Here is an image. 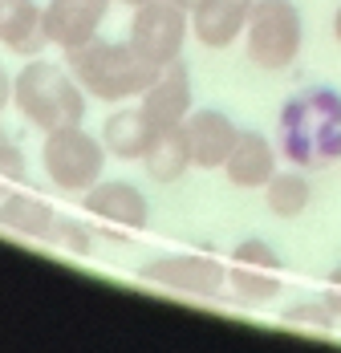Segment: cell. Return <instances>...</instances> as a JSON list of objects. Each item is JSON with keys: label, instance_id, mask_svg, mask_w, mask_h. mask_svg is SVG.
Listing matches in <instances>:
<instances>
[{"label": "cell", "instance_id": "obj_1", "mask_svg": "<svg viewBox=\"0 0 341 353\" xmlns=\"http://www.w3.org/2000/svg\"><path fill=\"white\" fill-rule=\"evenodd\" d=\"M276 150L301 171H321L341 163V90L305 85L276 118Z\"/></svg>", "mask_w": 341, "mask_h": 353}, {"label": "cell", "instance_id": "obj_2", "mask_svg": "<svg viewBox=\"0 0 341 353\" xmlns=\"http://www.w3.org/2000/svg\"><path fill=\"white\" fill-rule=\"evenodd\" d=\"M69 73L77 77V85L98 98V102H130L142 98L146 85L159 77L163 65L146 61L130 41H86L77 49H69Z\"/></svg>", "mask_w": 341, "mask_h": 353}, {"label": "cell", "instance_id": "obj_3", "mask_svg": "<svg viewBox=\"0 0 341 353\" xmlns=\"http://www.w3.org/2000/svg\"><path fill=\"white\" fill-rule=\"evenodd\" d=\"M86 90L77 85V77L53 61L29 57L25 70L12 77V102L21 110V118L37 126L41 134L61 130V126H81L86 118Z\"/></svg>", "mask_w": 341, "mask_h": 353}, {"label": "cell", "instance_id": "obj_4", "mask_svg": "<svg viewBox=\"0 0 341 353\" xmlns=\"http://www.w3.org/2000/svg\"><path fill=\"white\" fill-rule=\"evenodd\" d=\"M248 61L264 73H280L297 65L305 49V17L293 0H256L244 25Z\"/></svg>", "mask_w": 341, "mask_h": 353}, {"label": "cell", "instance_id": "obj_5", "mask_svg": "<svg viewBox=\"0 0 341 353\" xmlns=\"http://www.w3.org/2000/svg\"><path fill=\"white\" fill-rule=\"evenodd\" d=\"M41 167H45V175L53 179L57 191L86 195L106 175V146H102V139L86 134L81 126H61V130L45 134Z\"/></svg>", "mask_w": 341, "mask_h": 353}, {"label": "cell", "instance_id": "obj_6", "mask_svg": "<svg viewBox=\"0 0 341 353\" xmlns=\"http://www.w3.org/2000/svg\"><path fill=\"white\" fill-rule=\"evenodd\" d=\"M81 212L90 219L94 236H102L110 244H126L130 236H138L150 219V203L135 183L122 179H98L86 195H81Z\"/></svg>", "mask_w": 341, "mask_h": 353}, {"label": "cell", "instance_id": "obj_7", "mask_svg": "<svg viewBox=\"0 0 341 353\" xmlns=\"http://www.w3.org/2000/svg\"><path fill=\"white\" fill-rule=\"evenodd\" d=\"M187 29H191V12L187 8H179L175 0H146V4H138L135 17H130L126 41L135 45L146 61L170 65V61L183 57Z\"/></svg>", "mask_w": 341, "mask_h": 353}, {"label": "cell", "instance_id": "obj_8", "mask_svg": "<svg viewBox=\"0 0 341 353\" xmlns=\"http://www.w3.org/2000/svg\"><path fill=\"white\" fill-rule=\"evenodd\" d=\"M142 276L155 284H167L175 292H187V296H204V301H220L228 292V264H220L215 256H199V252L159 256V260L142 264Z\"/></svg>", "mask_w": 341, "mask_h": 353}, {"label": "cell", "instance_id": "obj_9", "mask_svg": "<svg viewBox=\"0 0 341 353\" xmlns=\"http://www.w3.org/2000/svg\"><path fill=\"white\" fill-rule=\"evenodd\" d=\"M142 114L150 118L155 130H170V126H183L187 114H191V73L183 61H170L159 70V77L146 85V94L138 98Z\"/></svg>", "mask_w": 341, "mask_h": 353}, {"label": "cell", "instance_id": "obj_10", "mask_svg": "<svg viewBox=\"0 0 341 353\" xmlns=\"http://www.w3.org/2000/svg\"><path fill=\"white\" fill-rule=\"evenodd\" d=\"M114 0H49L45 4V33L49 45L57 49H77L86 41H94L102 29L106 12H110Z\"/></svg>", "mask_w": 341, "mask_h": 353}, {"label": "cell", "instance_id": "obj_11", "mask_svg": "<svg viewBox=\"0 0 341 353\" xmlns=\"http://www.w3.org/2000/svg\"><path fill=\"white\" fill-rule=\"evenodd\" d=\"M183 130H187V146H191V163L204 171H224V163L240 139L236 122L224 110H191Z\"/></svg>", "mask_w": 341, "mask_h": 353}, {"label": "cell", "instance_id": "obj_12", "mask_svg": "<svg viewBox=\"0 0 341 353\" xmlns=\"http://www.w3.org/2000/svg\"><path fill=\"white\" fill-rule=\"evenodd\" d=\"M276 159L280 150L273 139H264L260 130H240L236 146L224 163V179L240 191H264V183L276 175Z\"/></svg>", "mask_w": 341, "mask_h": 353}, {"label": "cell", "instance_id": "obj_13", "mask_svg": "<svg viewBox=\"0 0 341 353\" xmlns=\"http://www.w3.org/2000/svg\"><path fill=\"white\" fill-rule=\"evenodd\" d=\"M256 0H204L191 12V33L204 49H228L244 37L248 12Z\"/></svg>", "mask_w": 341, "mask_h": 353}, {"label": "cell", "instance_id": "obj_14", "mask_svg": "<svg viewBox=\"0 0 341 353\" xmlns=\"http://www.w3.org/2000/svg\"><path fill=\"white\" fill-rule=\"evenodd\" d=\"M0 45L21 57H37L49 45L45 8H37V0H0Z\"/></svg>", "mask_w": 341, "mask_h": 353}, {"label": "cell", "instance_id": "obj_15", "mask_svg": "<svg viewBox=\"0 0 341 353\" xmlns=\"http://www.w3.org/2000/svg\"><path fill=\"white\" fill-rule=\"evenodd\" d=\"M142 167H146V175L155 179V183H179V179L187 175L195 163H191V146H187V130L183 126H170V130H155V139L146 146V154H142Z\"/></svg>", "mask_w": 341, "mask_h": 353}, {"label": "cell", "instance_id": "obj_16", "mask_svg": "<svg viewBox=\"0 0 341 353\" xmlns=\"http://www.w3.org/2000/svg\"><path fill=\"white\" fill-rule=\"evenodd\" d=\"M155 139V126H150V118L138 110H114L110 118H106L102 126V146L106 154H114V159H122V163H135L146 154V146Z\"/></svg>", "mask_w": 341, "mask_h": 353}, {"label": "cell", "instance_id": "obj_17", "mask_svg": "<svg viewBox=\"0 0 341 353\" xmlns=\"http://www.w3.org/2000/svg\"><path fill=\"white\" fill-rule=\"evenodd\" d=\"M57 212L41 199V195H0V228L4 232H17V236H29V240H49V228H53Z\"/></svg>", "mask_w": 341, "mask_h": 353}, {"label": "cell", "instance_id": "obj_18", "mask_svg": "<svg viewBox=\"0 0 341 353\" xmlns=\"http://www.w3.org/2000/svg\"><path fill=\"white\" fill-rule=\"evenodd\" d=\"M313 203V183L301 167L293 171H276L269 183H264V208L276 215V219H301Z\"/></svg>", "mask_w": 341, "mask_h": 353}, {"label": "cell", "instance_id": "obj_19", "mask_svg": "<svg viewBox=\"0 0 341 353\" xmlns=\"http://www.w3.org/2000/svg\"><path fill=\"white\" fill-rule=\"evenodd\" d=\"M228 288L240 305H269L280 296L284 276L276 268H252V264H228Z\"/></svg>", "mask_w": 341, "mask_h": 353}, {"label": "cell", "instance_id": "obj_20", "mask_svg": "<svg viewBox=\"0 0 341 353\" xmlns=\"http://www.w3.org/2000/svg\"><path fill=\"white\" fill-rule=\"evenodd\" d=\"M280 321L293 325V329H301V333H317V337H329V333L341 325L338 313H333L325 301H301L297 309H284Z\"/></svg>", "mask_w": 341, "mask_h": 353}, {"label": "cell", "instance_id": "obj_21", "mask_svg": "<svg viewBox=\"0 0 341 353\" xmlns=\"http://www.w3.org/2000/svg\"><path fill=\"white\" fill-rule=\"evenodd\" d=\"M49 240L57 248H66L73 256H90V240H94V228H86L81 219H73V215H57L53 219V228H49Z\"/></svg>", "mask_w": 341, "mask_h": 353}, {"label": "cell", "instance_id": "obj_22", "mask_svg": "<svg viewBox=\"0 0 341 353\" xmlns=\"http://www.w3.org/2000/svg\"><path fill=\"white\" fill-rule=\"evenodd\" d=\"M232 264H252V268H276V272H284V256H280L269 240H260V236L240 240V244L232 248Z\"/></svg>", "mask_w": 341, "mask_h": 353}, {"label": "cell", "instance_id": "obj_23", "mask_svg": "<svg viewBox=\"0 0 341 353\" xmlns=\"http://www.w3.org/2000/svg\"><path fill=\"white\" fill-rule=\"evenodd\" d=\"M25 175H29V167H25L21 146L0 130V179H4V183H21Z\"/></svg>", "mask_w": 341, "mask_h": 353}, {"label": "cell", "instance_id": "obj_24", "mask_svg": "<svg viewBox=\"0 0 341 353\" xmlns=\"http://www.w3.org/2000/svg\"><path fill=\"white\" fill-rule=\"evenodd\" d=\"M8 102H12V77L0 70V114H4V106H8Z\"/></svg>", "mask_w": 341, "mask_h": 353}, {"label": "cell", "instance_id": "obj_25", "mask_svg": "<svg viewBox=\"0 0 341 353\" xmlns=\"http://www.w3.org/2000/svg\"><path fill=\"white\" fill-rule=\"evenodd\" d=\"M325 292H338V296H341V268L329 272V288H325Z\"/></svg>", "mask_w": 341, "mask_h": 353}, {"label": "cell", "instance_id": "obj_26", "mask_svg": "<svg viewBox=\"0 0 341 353\" xmlns=\"http://www.w3.org/2000/svg\"><path fill=\"white\" fill-rule=\"evenodd\" d=\"M333 37H338V45H341V4H338V12H333Z\"/></svg>", "mask_w": 341, "mask_h": 353}, {"label": "cell", "instance_id": "obj_27", "mask_svg": "<svg viewBox=\"0 0 341 353\" xmlns=\"http://www.w3.org/2000/svg\"><path fill=\"white\" fill-rule=\"evenodd\" d=\"M175 4H179V8H187V12H195V8H199L204 0H175Z\"/></svg>", "mask_w": 341, "mask_h": 353}, {"label": "cell", "instance_id": "obj_28", "mask_svg": "<svg viewBox=\"0 0 341 353\" xmlns=\"http://www.w3.org/2000/svg\"><path fill=\"white\" fill-rule=\"evenodd\" d=\"M122 4H130V8H138V4H146V0H122Z\"/></svg>", "mask_w": 341, "mask_h": 353}]
</instances>
